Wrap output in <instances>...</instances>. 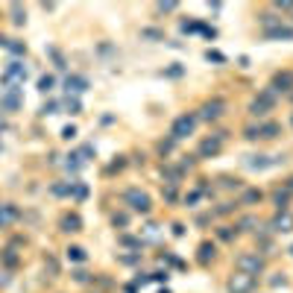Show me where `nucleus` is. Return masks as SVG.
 <instances>
[{
	"instance_id": "13",
	"label": "nucleus",
	"mask_w": 293,
	"mask_h": 293,
	"mask_svg": "<svg viewBox=\"0 0 293 293\" xmlns=\"http://www.w3.org/2000/svg\"><path fill=\"white\" fill-rule=\"evenodd\" d=\"M65 88H67V94H70V91H73V94H79V91H85V88H88V82H85L82 76H67Z\"/></svg>"
},
{
	"instance_id": "6",
	"label": "nucleus",
	"mask_w": 293,
	"mask_h": 293,
	"mask_svg": "<svg viewBox=\"0 0 293 293\" xmlns=\"http://www.w3.org/2000/svg\"><path fill=\"white\" fill-rule=\"evenodd\" d=\"M223 141H226V132H220V135H214V138H205V141L199 144V156H217V153L223 150Z\"/></svg>"
},
{
	"instance_id": "20",
	"label": "nucleus",
	"mask_w": 293,
	"mask_h": 293,
	"mask_svg": "<svg viewBox=\"0 0 293 293\" xmlns=\"http://www.w3.org/2000/svg\"><path fill=\"white\" fill-rule=\"evenodd\" d=\"M67 258L70 261H85V249H82V246H70V249H67Z\"/></svg>"
},
{
	"instance_id": "8",
	"label": "nucleus",
	"mask_w": 293,
	"mask_h": 293,
	"mask_svg": "<svg viewBox=\"0 0 293 293\" xmlns=\"http://www.w3.org/2000/svg\"><path fill=\"white\" fill-rule=\"evenodd\" d=\"M220 115H223V103H220V100L205 103V106H202V112H199V117H202V120H217Z\"/></svg>"
},
{
	"instance_id": "10",
	"label": "nucleus",
	"mask_w": 293,
	"mask_h": 293,
	"mask_svg": "<svg viewBox=\"0 0 293 293\" xmlns=\"http://www.w3.org/2000/svg\"><path fill=\"white\" fill-rule=\"evenodd\" d=\"M18 217H21V211H18L15 205H0V229L12 226V223H15Z\"/></svg>"
},
{
	"instance_id": "26",
	"label": "nucleus",
	"mask_w": 293,
	"mask_h": 293,
	"mask_svg": "<svg viewBox=\"0 0 293 293\" xmlns=\"http://www.w3.org/2000/svg\"><path fill=\"white\" fill-rule=\"evenodd\" d=\"M144 38H162V33H159V30H144Z\"/></svg>"
},
{
	"instance_id": "22",
	"label": "nucleus",
	"mask_w": 293,
	"mask_h": 293,
	"mask_svg": "<svg viewBox=\"0 0 293 293\" xmlns=\"http://www.w3.org/2000/svg\"><path fill=\"white\" fill-rule=\"evenodd\" d=\"M65 109L70 112V115H79V112H82V106H79V100H76V97H67Z\"/></svg>"
},
{
	"instance_id": "29",
	"label": "nucleus",
	"mask_w": 293,
	"mask_h": 293,
	"mask_svg": "<svg viewBox=\"0 0 293 293\" xmlns=\"http://www.w3.org/2000/svg\"><path fill=\"white\" fill-rule=\"evenodd\" d=\"M73 135H76V129H73V126H65V129H62V138H73Z\"/></svg>"
},
{
	"instance_id": "18",
	"label": "nucleus",
	"mask_w": 293,
	"mask_h": 293,
	"mask_svg": "<svg viewBox=\"0 0 293 293\" xmlns=\"http://www.w3.org/2000/svg\"><path fill=\"white\" fill-rule=\"evenodd\" d=\"M12 21H15V24H18V27H21V24H24V21H27V15H24V9H21V6H18V3H12Z\"/></svg>"
},
{
	"instance_id": "9",
	"label": "nucleus",
	"mask_w": 293,
	"mask_h": 293,
	"mask_svg": "<svg viewBox=\"0 0 293 293\" xmlns=\"http://www.w3.org/2000/svg\"><path fill=\"white\" fill-rule=\"evenodd\" d=\"M291 88H293V70L276 73V79H273V91L279 94V91H291Z\"/></svg>"
},
{
	"instance_id": "17",
	"label": "nucleus",
	"mask_w": 293,
	"mask_h": 293,
	"mask_svg": "<svg viewBox=\"0 0 293 293\" xmlns=\"http://www.w3.org/2000/svg\"><path fill=\"white\" fill-rule=\"evenodd\" d=\"M246 164H249L252 170H264V167H270V164H273V162H270L267 156H252V159H249V162H246Z\"/></svg>"
},
{
	"instance_id": "1",
	"label": "nucleus",
	"mask_w": 293,
	"mask_h": 293,
	"mask_svg": "<svg viewBox=\"0 0 293 293\" xmlns=\"http://www.w3.org/2000/svg\"><path fill=\"white\" fill-rule=\"evenodd\" d=\"M261 270H264V261H261V255H255V252H243V255L237 258V273L258 276Z\"/></svg>"
},
{
	"instance_id": "4",
	"label": "nucleus",
	"mask_w": 293,
	"mask_h": 293,
	"mask_svg": "<svg viewBox=\"0 0 293 293\" xmlns=\"http://www.w3.org/2000/svg\"><path fill=\"white\" fill-rule=\"evenodd\" d=\"M273 106H276V91H273V88H267V91H264L258 100H252L249 112H252V115H267Z\"/></svg>"
},
{
	"instance_id": "23",
	"label": "nucleus",
	"mask_w": 293,
	"mask_h": 293,
	"mask_svg": "<svg viewBox=\"0 0 293 293\" xmlns=\"http://www.w3.org/2000/svg\"><path fill=\"white\" fill-rule=\"evenodd\" d=\"M3 261H6L9 267H15V264H18V255H15L12 249H6V252H3Z\"/></svg>"
},
{
	"instance_id": "12",
	"label": "nucleus",
	"mask_w": 293,
	"mask_h": 293,
	"mask_svg": "<svg viewBox=\"0 0 293 293\" xmlns=\"http://www.w3.org/2000/svg\"><path fill=\"white\" fill-rule=\"evenodd\" d=\"M267 38H285V41H293V27H285V24H279V27H270L267 30Z\"/></svg>"
},
{
	"instance_id": "31",
	"label": "nucleus",
	"mask_w": 293,
	"mask_h": 293,
	"mask_svg": "<svg viewBox=\"0 0 293 293\" xmlns=\"http://www.w3.org/2000/svg\"><path fill=\"white\" fill-rule=\"evenodd\" d=\"M205 59H214V62H223V56H220V53H211V50L205 53Z\"/></svg>"
},
{
	"instance_id": "7",
	"label": "nucleus",
	"mask_w": 293,
	"mask_h": 293,
	"mask_svg": "<svg viewBox=\"0 0 293 293\" xmlns=\"http://www.w3.org/2000/svg\"><path fill=\"white\" fill-rule=\"evenodd\" d=\"M126 202L132 205V211H150V196L144 191H138V188L126 191Z\"/></svg>"
},
{
	"instance_id": "25",
	"label": "nucleus",
	"mask_w": 293,
	"mask_h": 293,
	"mask_svg": "<svg viewBox=\"0 0 293 293\" xmlns=\"http://www.w3.org/2000/svg\"><path fill=\"white\" fill-rule=\"evenodd\" d=\"M56 112V103L50 100V103H44V109H41V115H53Z\"/></svg>"
},
{
	"instance_id": "27",
	"label": "nucleus",
	"mask_w": 293,
	"mask_h": 293,
	"mask_svg": "<svg viewBox=\"0 0 293 293\" xmlns=\"http://www.w3.org/2000/svg\"><path fill=\"white\" fill-rule=\"evenodd\" d=\"M176 9V3H159V12H173Z\"/></svg>"
},
{
	"instance_id": "3",
	"label": "nucleus",
	"mask_w": 293,
	"mask_h": 293,
	"mask_svg": "<svg viewBox=\"0 0 293 293\" xmlns=\"http://www.w3.org/2000/svg\"><path fill=\"white\" fill-rule=\"evenodd\" d=\"M255 288V276H246V273H234L229 279V291L232 293H249Z\"/></svg>"
},
{
	"instance_id": "30",
	"label": "nucleus",
	"mask_w": 293,
	"mask_h": 293,
	"mask_svg": "<svg viewBox=\"0 0 293 293\" xmlns=\"http://www.w3.org/2000/svg\"><path fill=\"white\" fill-rule=\"evenodd\" d=\"M255 223H258V220H255V217H246V220H243V223H240V226H243V229H252V226H255Z\"/></svg>"
},
{
	"instance_id": "15",
	"label": "nucleus",
	"mask_w": 293,
	"mask_h": 293,
	"mask_svg": "<svg viewBox=\"0 0 293 293\" xmlns=\"http://www.w3.org/2000/svg\"><path fill=\"white\" fill-rule=\"evenodd\" d=\"M62 226H65V232H79L82 220H79L76 214H67V217H62Z\"/></svg>"
},
{
	"instance_id": "16",
	"label": "nucleus",
	"mask_w": 293,
	"mask_h": 293,
	"mask_svg": "<svg viewBox=\"0 0 293 293\" xmlns=\"http://www.w3.org/2000/svg\"><path fill=\"white\" fill-rule=\"evenodd\" d=\"M279 132H282V126H279V123H264V126L258 129V135H261V138H276Z\"/></svg>"
},
{
	"instance_id": "28",
	"label": "nucleus",
	"mask_w": 293,
	"mask_h": 293,
	"mask_svg": "<svg viewBox=\"0 0 293 293\" xmlns=\"http://www.w3.org/2000/svg\"><path fill=\"white\" fill-rule=\"evenodd\" d=\"M115 226H126V214H115Z\"/></svg>"
},
{
	"instance_id": "11",
	"label": "nucleus",
	"mask_w": 293,
	"mask_h": 293,
	"mask_svg": "<svg viewBox=\"0 0 293 293\" xmlns=\"http://www.w3.org/2000/svg\"><path fill=\"white\" fill-rule=\"evenodd\" d=\"M0 106H3V109H9V112H15V109L21 106V94H18V88H9V94H3V97H0Z\"/></svg>"
},
{
	"instance_id": "14",
	"label": "nucleus",
	"mask_w": 293,
	"mask_h": 293,
	"mask_svg": "<svg viewBox=\"0 0 293 293\" xmlns=\"http://www.w3.org/2000/svg\"><path fill=\"white\" fill-rule=\"evenodd\" d=\"M273 229H276V232H291L293 229V217L288 214V211H282V214L273 220Z\"/></svg>"
},
{
	"instance_id": "2",
	"label": "nucleus",
	"mask_w": 293,
	"mask_h": 293,
	"mask_svg": "<svg viewBox=\"0 0 293 293\" xmlns=\"http://www.w3.org/2000/svg\"><path fill=\"white\" fill-rule=\"evenodd\" d=\"M194 126H196V117H194V115H182V117H176V120H173V129H170L173 141L188 138V135L194 132Z\"/></svg>"
},
{
	"instance_id": "33",
	"label": "nucleus",
	"mask_w": 293,
	"mask_h": 293,
	"mask_svg": "<svg viewBox=\"0 0 293 293\" xmlns=\"http://www.w3.org/2000/svg\"><path fill=\"white\" fill-rule=\"evenodd\" d=\"M291 255H293V246H291Z\"/></svg>"
},
{
	"instance_id": "32",
	"label": "nucleus",
	"mask_w": 293,
	"mask_h": 293,
	"mask_svg": "<svg viewBox=\"0 0 293 293\" xmlns=\"http://www.w3.org/2000/svg\"><path fill=\"white\" fill-rule=\"evenodd\" d=\"M288 194H293V179H291V185H288Z\"/></svg>"
},
{
	"instance_id": "5",
	"label": "nucleus",
	"mask_w": 293,
	"mask_h": 293,
	"mask_svg": "<svg viewBox=\"0 0 293 293\" xmlns=\"http://www.w3.org/2000/svg\"><path fill=\"white\" fill-rule=\"evenodd\" d=\"M24 76H27V67L21 62H9L6 70H3V82L6 85H18V82H24Z\"/></svg>"
},
{
	"instance_id": "24",
	"label": "nucleus",
	"mask_w": 293,
	"mask_h": 293,
	"mask_svg": "<svg viewBox=\"0 0 293 293\" xmlns=\"http://www.w3.org/2000/svg\"><path fill=\"white\" fill-rule=\"evenodd\" d=\"M261 199V191H246L243 194V202H258Z\"/></svg>"
},
{
	"instance_id": "19",
	"label": "nucleus",
	"mask_w": 293,
	"mask_h": 293,
	"mask_svg": "<svg viewBox=\"0 0 293 293\" xmlns=\"http://www.w3.org/2000/svg\"><path fill=\"white\" fill-rule=\"evenodd\" d=\"M53 85H56V79H53V76H41V79H38V91H44V94H47V91H53Z\"/></svg>"
},
{
	"instance_id": "21",
	"label": "nucleus",
	"mask_w": 293,
	"mask_h": 293,
	"mask_svg": "<svg viewBox=\"0 0 293 293\" xmlns=\"http://www.w3.org/2000/svg\"><path fill=\"white\" fill-rule=\"evenodd\" d=\"M208 258H214V246L211 243H202L199 246V261H208Z\"/></svg>"
}]
</instances>
